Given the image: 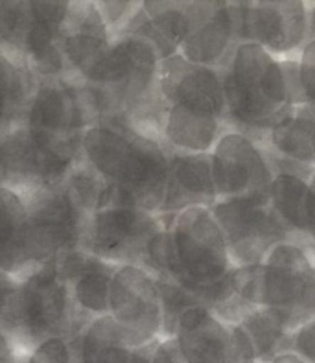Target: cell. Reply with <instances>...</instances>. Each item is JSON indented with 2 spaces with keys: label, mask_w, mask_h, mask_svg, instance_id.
<instances>
[{
  "label": "cell",
  "mask_w": 315,
  "mask_h": 363,
  "mask_svg": "<svg viewBox=\"0 0 315 363\" xmlns=\"http://www.w3.org/2000/svg\"><path fill=\"white\" fill-rule=\"evenodd\" d=\"M292 352L306 363H315V318L292 332Z\"/></svg>",
  "instance_id": "cell-22"
},
{
  "label": "cell",
  "mask_w": 315,
  "mask_h": 363,
  "mask_svg": "<svg viewBox=\"0 0 315 363\" xmlns=\"http://www.w3.org/2000/svg\"><path fill=\"white\" fill-rule=\"evenodd\" d=\"M238 43H256L279 60L308 43V2H233Z\"/></svg>",
  "instance_id": "cell-5"
},
{
  "label": "cell",
  "mask_w": 315,
  "mask_h": 363,
  "mask_svg": "<svg viewBox=\"0 0 315 363\" xmlns=\"http://www.w3.org/2000/svg\"><path fill=\"white\" fill-rule=\"evenodd\" d=\"M28 363H72L70 350L63 340L50 337L37 347L28 358Z\"/></svg>",
  "instance_id": "cell-21"
},
{
  "label": "cell",
  "mask_w": 315,
  "mask_h": 363,
  "mask_svg": "<svg viewBox=\"0 0 315 363\" xmlns=\"http://www.w3.org/2000/svg\"><path fill=\"white\" fill-rule=\"evenodd\" d=\"M271 363H306L302 358H299L297 354H293V352H286V354H280L273 359Z\"/></svg>",
  "instance_id": "cell-30"
},
{
  "label": "cell",
  "mask_w": 315,
  "mask_h": 363,
  "mask_svg": "<svg viewBox=\"0 0 315 363\" xmlns=\"http://www.w3.org/2000/svg\"><path fill=\"white\" fill-rule=\"evenodd\" d=\"M153 229V221L133 208L105 212L98 220V242L104 249H116L123 238H138Z\"/></svg>",
  "instance_id": "cell-15"
},
{
  "label": "cell",
  "mask_w": 315,
  "mask_h": 363,
  "mask_svg": "<svg viewBox=\"0 0 315 363\" xmlns=\"http://www.w3.org/2000/svg\"><path fill=\"white\" fill-rule=\"evenodd\" d=\"M100 46L101 41L98 37L92 35V33H87V35H74L67 41V52H69L70 60L72 61H76L78 65L91 63L92 69L101 57V55H98Z\"/></svg>",
  "instance_id": "cell-20"
},
{
  "label": "cell",
  "mask_w": 315,
  "mask_h": 363,
  "mask_svg": "<svg viewBox=\"0 0 315 363\" xmlns=\"http://www.w3.org/2000/svg\"><path fill=\"white\" fill-rule=\"evenodd\" d=\"M212 181L218 199L267 194L275 168L262 144L228 128L210 152Z\"/></svg>",
  "instance_id": "cell-6"
},
{
  "label": "cell",
  "mask_w": 315,
  "mask_h": 363,
  "mask_svg": "<svg viewBox=\"0 0 315 363\" xmlns=\"http://www.w3.org/2000/svg\"><path fill=\"white\" fill-rule=\"evenodd\" d=\"M174 337L184 363H240L231 327L201 304L181 312Z\"/></svg>",
  "instance_id": "cell-9"
},
{
  "label": "cell",
  "mask_w": 315,
  "mask_h": 363,
  "mask_svg": "<svg viewBox=\"0 0 315 363\" xmlns=\"http://www.w3.org/2000/svg\"><path fill=\"white\" fill-rule=\"evenodd\" d=\"M311 153H314V161H315V133L311 137Z\"/></svg>",
  "instance_id": "cell-32"
},
{
  "label": "cell",
  "mask_w": 315,
  "mask_h": 363,
  "mask_svg": "<svg viewBox=\"0 0 315 363\" xmlns=\"http://www.w3.org/2000/svg\"><path fill=\"white\" fill-rule=\"evenodd\" d=\"M65 98L60 91L55 89H46L35 100V106L32 109L33 125L45 131V129L57 128L65 118Z\"/></svg>",
  "instance_id": "cell-17"
},
{
  "label": "cell",
  "mask_w": 315,
  "mask_h": 363,
  "mask_svg": "<svg viewBox=\"0 0 315 363\" xmlns=\"http://www.w3.org/2000/svg\"><path fill=\"white\" fill-rule=\"evenodd\" d=\"M210 212L223 233L234 267L258 266L275 245L299 240L275 212L267 194L218 199Z\"/></svg>",
  "instance_id": "cell-4"
},
{
  "label": "cell",
  "mask_w": 315,
  "mask_h": 363,
  "mask_svg": "<svg viewBox=\"0 0 315 363\" xmlns=\"http://www.w3.org/2000/svg\"><path fill=\"white\" fill-rule=\"evenodd\" d=\"M302 238L315 245V170L308 177V189L302 203Z\"/></svg>",
  "instance_id": "cell-23"
},
{
  "label": "cell",
  "mask_w": 315,
  "mask_h": 363,
  "mask_svg": "<svg viewBox=\"0 0 315 363\" xmlns=\"http://www.w3.org/2000/svg\"><path fill=\"white\" fill-rule=\"evenodd\" d=\"M228 327H231L233 345L240 363H256L255 347H253L251 337L247 336V332L240 325H228Z\"/></svg>",
  "instance_id": "cell-25"
},
{
  "label": "cell",
  "mask_w": 315,
  "mask_h": 363,
  "mask_svg": "<svg viewBox=\"0 0 315 363\" xmlns=\"http://www.w3.org/2000/svg\"><path fill=\"white\" fill-rule=\"evenodd\" d=\"M236 39L233 2H214L179 48V55L194 65L219 70L227 63Z\"/></svg>",
  "instance_id": "cell-11"
},
{
  "label": "cell",
  "mask_w": 315,
  "mask_h": 363,
  "mask_svg": "<svg viewBox=\"0 0 315 363\" xmlns=\"http://www.w3.org/2000/svg\"><path fill=\"white\" fill-rule=\"evenodd\" d=\"M32 11L35 15L37 23H45L48 26L61 23L67 4L65 2H33Z\"/></svg>",
  "instance_id": "cell-26"
},
{
  "label": "cell",
  "mask_w": 315,
  "mask_h": 363,
  "mask_svg": "<svg viewBox=\"0 0 315 363\" xmlns=\"http://www.w3.org/2000/svg\"><path fill=\"white\" fill-rule=\"evenodd\" d=\"M216 201L218 196L212 181L210 153H172L168 184L160 211L179 214L190 207L210 208Z\"/></svg>",
  "instance_id": "cell-10"
},
{
  "label": "cell",
  "mask_w": 315,
  "mask_h": 363,
  "mask_svg": "<svg viewBox=\"0 0 315 363\" xmlns=\"http://www.w3.org/2000/svg\"><path fill=\"white\" fill-rule=\"evenodd\" d=\"M251 337L256 363H271L277 356L292 352V332L279 313L265 306H255L238 323Z\"/></svg>",
  "instance_id": "cell-13"
},
{
  "label": "cell",
  "mask_w": 315,
  "mask_h": 363,
  "mask_svg": "<svg viewBox=\"0 0 315 363\" xmlns=\"http://www.w3.org/2000/svg\"><path fill=\"white\" fill-rule=\"evenodd\" d=\"M227 124L260 144L265 133L299 106L282 60L256 43H236L219 69Z\"/></svg>",
  "instance_id": "cell-1"
},
{
  "label": "cell",
  "mask_w": 315,
  "mask_h": 363,
  "mask_svg": "<svg viewBox=\"0 0 315 363\" xmlns=\"http://www.w3.org/2000/svg\"><path fill=\"white\" fill-rule=\"evenodd\" d=\"M133 144L107 129H94L87 135V152L96 166L105 174L120 177Z\"/></svg>",
  "instance_id": "cell-16"
},
{
  "label": "cell",
  "mask_w": 315,
  "mask_h": 363,
  "mask_svg": "<svg viewBox=\"0 0 315 363\" xmlns=\"http://www.w3.org/2000/svg\"><path fill=\"white\" fill-rule=\"evenodd\" d=\"M262 306L279 313L289 332L315 318V264L306 244L275 245L260 264Z\"/></svg>",
  "instance_id": "cell-3"
},
{
  "label": "cell",
  "mask_w": 315,
  "mask_h": 363,
  "mask_svg": "<svg viewBox=\"0 0 315 363\" xmlns=\"http://www.w3.org/2000/svg\"><path fill=\"white\" fill-rule=\"evenodd\" d=\"M160 92L168 106L227 120L219 70L194 65L175 54L162 61Z\"/></svg>",
  "instance_id": "cell-8"
},
{
  "label": "cell",
  "mask_w": 315,
  "mask_h": 363,
  "mask_svg": "<svg viewBox=\"0 0 315 363\" xmlns=\"http://www.w3.org/2000/svg\"><path fill=\"white\" fill-rule=\"evenodd\" d=\"M17 6H11L9 2H2L0 4V30L2 32H13V28L17 26L18 13Z\"/></svg>",
  "instance_id": "cell-28"
},
{
  "label": "cell",
  "mask_w": 315,
  "mask_h": 363,
  "mask_svg": "<svg viewBox=\"0 0 315 363\" xmlns=\"http://www.w3.org/2000/svg\"><path fill=\"white\" fill-rule=\"evenodd\" d=\"M76 295L85 308L104 312L107 308V279L100 273H89L79 281Z\"/></svg>",
  "instance_id": "cell-19"
},
{
  "label": "cell",
  "mask_w": 315,
  "mask_h": 363,
  "mask_svg": "<svg viewBox=\"0 0 315 363\" xmlns=\"http://www.w3.org/2000/svg\"><path fill=\"white\" fill-rule=\"evenodd\" d=\"M308 41H315V4H308Z\"/></svg>",
  "instance_id": "cell-29"
},
{
  "label": "cell",
  "mask_w": 315,
  "mask_h": 363,
  "mask_svg": "<svg viewBox=\"0 0 315 363\" xmlns=\"http://www.w3.org/2000/svg\"><path fill=\"white\" fill-rule=\"evenodd\" d=\"M113 308L126 347H144L162 330L159 288L148 275L128 267L113 286Z\"/></svg>",
  "instance_id": "cell-7"
},
{
  "label": "cell",
  "mask_w": 315,
  "mask_h": 363,
  "mask_svg": "<svg viewBox=\"0 0 315 363\" xmlns=\"http://www.w3.org/2000/svg\"><path fill=\"white\" fill-rule=\"evenodd\" d=\"M15 85H17V76H15L13 67L8 61L0 60V111H2L6 98L13 94Z\"/></svg>",
  "instance_id": "cell-27"
},
{
  "label": "cell",
  "mask_w": 315,
  "mask_h": 363,
  "mask_svg": "<svg viewBox=\"0 0 315 363\" xmlns=\"http://www.w3.org/2000/svg\"><path fill=\"white\" fill-rule=\"evenodd\" d=\"M299 82L304 107L315 115V41H308L297 55Z\"/></svg>",
  "instance_id": "cell-18"
},
{
  "label": "cell",
  "mask_w": 315,
  "mask_h": 363,
  "mask_svg": "<svg viewBox=\"0 0 315 363\" xmlns=\"http://www.w3.org/2000/svg\"><path fill=\"white\" fill-rule=\"evenodd\" d=\"M315 133V115L308 107H295L279 124L265 133L262 146L273 155L295 164L315 168L311 137Z\"/></svg>",
  "instance_id": "cell-12"
},
{
  "label": "cell",
  "mask_w": 315,
  "mask_h": 363,
  "mask_svg": "<svg viewBox=\"0 0 315 363\" xmlns=\"http://www.w3.org/2000/svg\"><path fill=\"white\" fill-rule=\"evenodd\" d=\"M170 235L177 258L175 282L196 301L201 291L223 282L234 269L223 233L209 207H190L175 214Z\"/></svg>",
  "instance_id": "cell-2"
},
{
  "label": "cell",
  "mask_w": 315,
  "mask_h": 363,
  "mask_svg": "<svg viewBox=\"0 0 315 363\" xmlns=\"http://www.w3.org/2000/svg\"><path fill=\"white\" fill-rule=\"evenodd\" d=\"M52 26L45 23H33V26L30 28V33H28V48L37 55L41 57L46 52L50 50L52 46Z\"/></svg>",
  "instance_id": "cell-24"
},
{
  "label": "cell",
  "mask_w": 315,
  "mask_h": 363,
  "mask_svg": "<svg viewBox=\"0 0 315 363\" xmlns=\"http://www.w3.org/2000/svg\"><path fill=\"white\" fill-rule=\"evenodd\" d=\"M306 247H308V251H310L311 258H314V264H315V245H311V244H306Z\"/></svg>",
  "instance_id": "cell-31"
},
{
  "label": "cell",
  "mask_w": 315,
  "mask_h": 363,
  "mask_svg": "<svg viewBox=\"0 0 315 363\" xmlns=\"http://www.w3.org/2000/svg\"><path fill=\"white\" fill-rule=\"evenodd\" d=\"M65 306V290L55 286L52 273H39L24 291L23 315L32 332H43L61 315Z\"/></svg>",
  "instance_id": "cell-14"
}]
</instances>
